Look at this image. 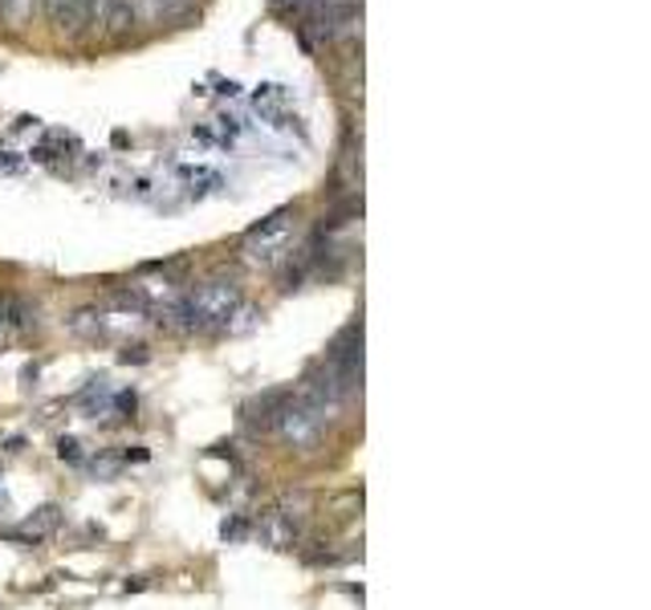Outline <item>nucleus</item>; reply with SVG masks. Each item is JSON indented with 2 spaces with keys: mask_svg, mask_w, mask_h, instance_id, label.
I'll list each match as a JSON object with an SVG mask.
<instances>
[{
  "mask_svg": "<svg viewBox=\"0 0 651 610\" xmlns=\"http://www.w3.org/2000/svg\"><path fill=\"white\" fill-rule=\"evenodd\" d=\"M135 0H110L107 4V17H102V24H107L110 37H122L130 33V24H135Z\"/></svg>",
  "mask_w": 651,
  "mask_h": 610,
  "instance_id": "6e6552de",
  "label": "nucleus"
},
{
  "mask_svg": "<svg viewBox=\"0 0 651 610\" xmlns=\"http://www.w3.org/2000/svg\"><path fill=\"white\" fill-rule=\"evenodd\" d=\"M326 420H331L326 411L309 407V403H302L294 395L289 407L282 411V420H277V432H282V440L294 452H314L322 444V435H326Z\"/></svg>",
  "mask_w": 651,
  "mask_h": 610,
  "instance_id": "7ed1b4c3",
  "label": "nucleus"
},
{
  "mask_svg": "<svg viewBox=\"0 0 651 610\" xmlns=\"http://www.w3.org/2000/svg\"><path fill=\"white\" fill-rule=\"evenodd\" d=\"M289 240H294V208L273 211L269 220H260L245 236V260H253V265H277L285 257Z\"/></svg>",
  "mask_w": 651,
  "mask_h": 610,
  "instance_id": "f03ea898",
  "label": "nucleus"
},
{
  "mask_svg": "<svg viewBox=\"0 0 651 610\" xmlns=\"http://www.w3.org/2000/svg\"><path fill=\"white\" fill-rule=\"evenodd\" d=\"M289 400H294V391H265L260 400H253L249 407H245V423L249 427H277V420H282V411L289 407Z\"/></svg>",
  "mask_w": 651,
  "mask_h": 610,
  "instance_id": "20e7f679",
  "label": "nucleus"
},
{
  "mask_svg": "<svg viewBox=\"0 0 651 610\" xmlns=\"http://www.w3.org/2000/svg\"><path fill=\"white\" fill-rule=\"evenodd\" d=\"M58 456H61V460H70V464H82L86 452H82V444H78V440H70V435H61V440H58Z\"/></svg>",
  "mask_w": 651,
  "mask_h": 610,
  "instance_id": "9b49d317",
  "label": "nucleus"
},
{
  "mask_svg": "<svg viewBox=\"0 0 651 610\" xmlns=\"http://www.w3.org/2000/svg\"><path fill=\"white\" fill-rule=\"evenodd\" d=\"M33 4L37 0H0V21L9 29H24L29 17H33Z\"/></svg>",
  "mask_w": 651,
  "mask_h": 610,
  "instance_id": "9d476101",
  "label": "nucleus"
},
{
  "mask_svg": "<svg viewBox=\"0 0 651 610\" xmlns=\"http://www.w3.org/2000/svg\"><path fill=\"white\" fill-rule=\"evenodd\" d=\"M46 17L58 33H70V37H78L90 24L86 21V0H46Z\"/></svg>",
  "mask_w": 651,
  "mask_h": 610,
  "instance_id": "39448f33",
  "label": "nucleus"
},
{
  "mask_svg": "<svg viewBox=\"0 0 651 610\" xmlns=\"http://www.w3.org/2000/svg\"><path fill=\"white\" fill-rule=\"evenodd\" d=\"M58 525H61V509L58 505H46V509H37V513L24 521V525L9 529L4 538H9V541H29V545H33V541L49 538V533H53Z\"/></svg>",
  "mask_w": 651,
  "mask_h": 610,
  "instance_id": "423d86ee",
  "label": "nucleus"
},
{
  "mask_svg": "<svg viewBox=\"0 0 651 610\" xmlns=\"http://www.w3.org/2000/svg\"><path fill=\"white\" fill-rule=\"evenodd\" d=\"M196 0H135V9H142L147 21H164V17H184Z\"/></svg>",
  "mask_w": 651,
  "mask_h": 610,
  "instance_id": "1a4fd4ad",
  "label": "nucleus"
},
{
  "mask_svg": "<svg viewBox=\"0 0 651 610\" xmlns=\"http://www.w3.org/2000/svg\"><path fill=\"white\" fill-rule=\"evenodd\" d=\"M0 334H4V322H0Z\"/></svg>",
  "mask_w": 651,
  "mask_h": 610,
  "instance_id": "4468645a",
  "label": "nucleus"
},
{
  "mask_svg": "<svg viewBox=\"0 0 651 610\" xmlns=\"http://www.w3.org/2000/svg\"><path fill=\"white\" fill-rule=\"evenodd\" d=\"M282 12H306V4H314V0H273Z\"/></svg>",
  "mask_w": 651,
  "mask_h": 610,
  "instance_id": "ddd939ff",
  "label": "nucleus"
},
{
  "mask_svg": "<svg viewBox=\"0 0 651 610\" xmlns=\"http://www.w3.org/2000/svg\"><path fill=\"white\" fill-rule=\"evenodd\" d=\"M240 305V285L237 277H213L204 282L196 294L176 297L167 305V326L188 329V334H204V329H220Z\"/></svg>",
  "mask_w": 651,
  "mask_h": 610,
  "instance_id": "f257e3e1",
  "label": "nucleus"
},
{
  "mask_svg": "<svg viewBox=\"0 0 651 610\" xmlns=\"http://www.w3.org/2000/svg\"><path fill=\"white\" fill-rule=\"evenodd\" d=\"M107 4H110V0H86V21L102 24V17H107Z\"/></svg>",
  "mask_w": 651,
  "mask_h": 610,
  "instance_id": "f8f14e48",
  "label": "nucleus"
},
{
  "mask_svg": "<svg viewBox=\"0 0 651 610\" xmlns=\"http://www.w3.org/2000/svg\"><path fill=\"white\" fill-rule=\"evenodd\" d=\"M260 541L273 545V550H285V545H294L297 541V525L282 509H269V513H260Z\"/></svg>",
  "mask_w": 651,
  "mask_h": 610,
  "instance_id": "0eeeda50",
  "label": "nucleus"
}]
</instances>
